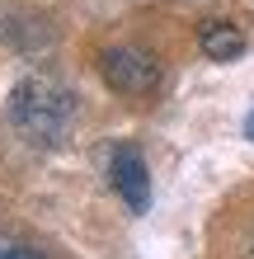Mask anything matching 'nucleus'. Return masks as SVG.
I'll return each instance as SVG.
<instances>
[{"label":"nucleus","mask_w":254,"mask_h":259,"mask_svg":"<svg viewBox=\"0 0 254 259\" xmlns=\"http://www.w3.org/2000/svg\"><path fill=\"white\" fill-rule=\"evenodd\" d=\"M10 113L33 142L38 137L42 142H57L62 127H66V118H71V104H66V95L52 80H24L14 90V99H10Z\"/></svg>","instance_id":"1"},{"label":"nucleus","mask_w":254,"mask_h":259,"mask_svg":"<svg viewBox=\"0 0 254 259\" xmlns=\"http://www.w3.org/2000/svg\"><path fill=\"white\" fill-rule=\"evenodd\" d=\"M104 80H109L118 95L141 99V95H151V90H156L160 66H156V57H151V52H137V48H113V52H104Z\"/></svg>","instance_id":"2"},{"label":"nucleus","mask_w":254,"mask_h":259,"mask_svg":"<svg viewBox=\"0 0 254 259\" xmlns=\"http://www.w3.org/2000/svg\"><path fill=\"white\" fill-rule=\"evenodd\" d=\"M109 184L113 193L127 203V212H146L151 207V175H146V160L137 146H118L109 160Z\"/></svg>","instance_id":"3"},{"label":"nucleus","mask_w":254,"mask_h":259,"mask_svg":"<svg viewBox=\"0 0 254 259\" xmlns=\"http://www.w3.org/2000/svg\"><path fill=\"white\" fill-rule=\"evenodd\" d=\"M202 52L212 57V62H231V57L245 52V33H240L235 24L212 19V24H202Z\"/></svg>","instance_id":"4"},{"label":"nucleus","mask_w":254,"mask_h":259,"mask_svg":"<svg viewBox=\"0 0 254 259\" xmlns=\"http://www.w3.org/2000/svg\"><path fill=\"white\" fill-rule=\"evenodd\" d=\"M0 259H47V254L24 245V240H0Z\"/></svg>","instance_id":"5"},{"label":"nucleus","mask_w":254,"mask_h":259,"mask_svg":"<svg viewBox=\"0 0 254 259\" xmlns=\"http://www.w3.org/2000/svg\"><path fill=\"white\" fill-rule=\"evenodd\" d=\"M245 137H249V142H254V113L245 118Z\"/></svg>","instance_id":"6"}]
</instances>
